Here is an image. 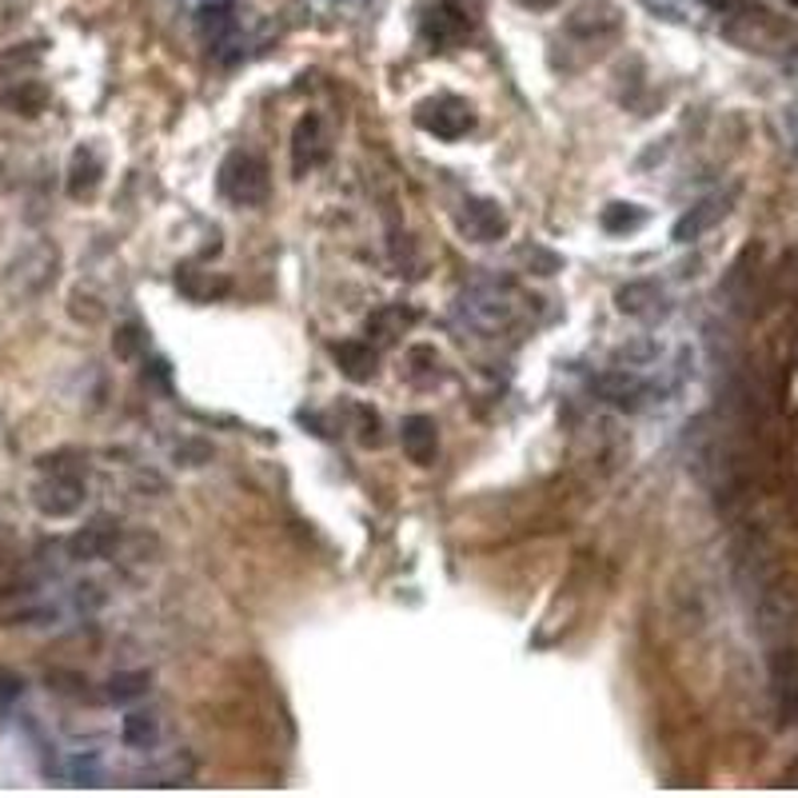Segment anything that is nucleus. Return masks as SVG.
<instances>
[{
    "label": "nucleus",
    "instance_id": "7c9ffc66",
    "mask_svg": "<svg viewBox=\"0 0 798 798\" xmlns=\"http://www.w3.org/2000/svg\"><path fill=\"white\" fill-rule=\"evenodd\" d=\"M519 9H531V12H551L559 4V0H515Z\"/></svg>",
    "mask_w": 798,
    "mask_h": 798
},
{
    "label": "nucleus",
    "instance_id": "a211bd4d",
    "mask_svg": "<svg viewBox=\"0 0 798 798\" xmlns=\"http://www.w3.org/2000/svg\"><path fill=\"white\" fill-rule=\"evenodd\" d=\"M331 360L339 363V372L348 375L351 383H368L380 372V356H375L372 344H360V339H344V344H331Z\"/></svg>",
    "mask_w": 798,
    "mask_h": 798
},
{
    "label": "nucleus",
    "instance_id": "9d476101",
    "mask_svg": "<svg viewBox=\"0 0 798 798\" xmlns=\"http://www.w3.org/2000/svg\"><path fill=\"white\" fill-rule=\"evenodd\" d=\"M471 24H475V16L463 12L460 4H451V0H439V4H431L424 12V36L436 48H456V44H463L471 36Z\"/></svg>",
    "mask_w": 798,
    "mask_h": 798
},
{
    "label": "nucleus",
    "instance_id": "ddd939ff",
    "mask_svg": "<svg viewBox=\"0 0 798 798\" xmlns=\"http://www.w3.org/2000/svg\"><path fill=\"white\" fill-rule=\"evenodd\" d=\"M400 443H404V456L419 468H431L439 456V427L431 416H407L400 427Z\"/></svg>",
    "mask_w": 798,
    "mask_h": 798
},
{
    "label": "nucleus",
    "instance_id": "f3484780",
    "mask_svg": "<svg viewBox=\"0 0 798 798\" xmlns=\"http://www.w3.org/2000/svg\"><path fill=\"white\" fill-rule=\"evenodd\" d=\"M100 180H104V160L92 144H80L72 160H68V196L72 200H92Z\"/></svg>",
    "mask_w": 798,
    "mask_h": 798
},
{
    "label": "nucleus",
    "instance_id": "f03ea898",
    "mask_svg": "<svg viewBox=\"0 0 798 798\" xmlns=\"http://www.w3.org/2000/svg\"><path fill=\"white\" fill-rule=\"evenodd\" d=\"M216 188H220V196L228 200V204H236V209H256V204H263L268 192H272V176H268L263 156L244 153L240 148V153L224 156Z\"/></svg>",
    "mask_w": 798,
    "mask_h": 798
},
{
    "label": "nucleus",
    "instance_id": "6ab92c4d",
    "mask_svg": "<svg viewBox=\"0 0 798 798\" xmlns=\"http://www.w3.org/2000/svg\"><path fill=\"white\" fill-rule=\"evenodd\" d=\"M412 324H416V312H412V307H404V304L375 307L372 316H368V336H372L375 348H387V344H395Z\"/></svg>",
    "mask_w": 798,
    "mask_h": 798
},
{
    "label": "nucleus",
    "instance_id": "423d86ee",
    "mask_svg": "<svg viewBox=\"0 0 798 798\" xmlns=\"http://www.w3.org/2000/svg\"><path fill=\"white\" fill-rule=\"evenodd\" d=\"M416 124L424 132H431L436 141H460V136H468L475 128V112L460 97H431L416 109Z\"/></svg>",
    "mask_w": 798,
    "mask_h": 798
},
{
    "label": "nucleus",
    "instance_id": "1a4fd4ad",
    "mask_svg": "<svg viewBox=\"0 0 798 798\" xmlns=\"http://www.w3.org/2000/svg\"><path fill=\"white\" fill-rule=\"evenodd\" d=\"M56 268H60V252H56L53 244H33L21 260L12 263V292L21 295H41L44 288L56 280Z\"/></svg>",
    "mask_w": 798,
    "mask_h": 798
},
{
    "label": "nucleus",
    "instance_id": "0eeeda50",
    "mask_svg": "<svg viewBox=\"0 0 798 798\" xmlns=\"http://www.w3.org/2000/svg\"><path fill=\"white\" fill-rule=\"evenodd\" d=\"M734 200H739V188H722V192L703 196L695 209H687L683 216H678V224H675V232H671V236H675L678 244L703 240V236H707L715 224H722V220L731 216Z\"/></svg>",
    "mask_w": 798,
    "mask_h": 798
},
{
    "label": "nucleus",
    "instance_id": "f8f14e48",
    "mask_svg": "<svg viewBox=\"0 0 798 798\" xmlns=\"http://www.w3.org/2000/svg\"><path fill=\"white\" fill-rule=\"evenodd\" d=\"M591 387H595V395L599 400H607V404L623 407V412H639V407L647 404V395H651V387H647L639 375H631L627 368H611V372H603L591 380Z\"/></svg>",
    "mask_w": 798,
    "mask_h": 798
},
{
    "label": "nucleus",
    "instance_id": "39448f33",
    "mask_svg": "<svg viewBox=\"0 0 798 798\" xmlns=\"http://www.w3.org/2000/svg\"><path fill=\"white\" fill-rule=\"evenodd\" d=\"M460 312L468 316V324L483 336H495V331L512 328L515 319V304H512V292L499 284H475L463 292L460 300Z\"/></svg>",
    "mask_w": 798,
    "mask_h": 798
},
{
    "label": "nucleus",
    "instance_id": "473e14b6",
    "mask_svg": "<svg viewBox=\"0 0 798 798\" xmlns=\"http://www.w3.org/2000/svg\"><path fill=\"white\" fill-rule=\"evenodd\" d=\"M787 4H790V9H798V0H787Z\"/></svg>",
    "mask_w": 798,
    "mask_h": 798
},
{
    "label": "nucleus",
    "instance_id": "6e6552de",
    "mask_svg": "<svg viewBox=\"0 0 798 798\" xmlns=\"http://www.w3.org/2000/svg\"><path fill=\"white\" fill-rule=\"evenodd\" d=\"M328 153H331V141H328V124H324V116H316V112L300 116V124H295V132H292V172L307 176L312 168H319L328 160Z\"/></svg>",
    "mask_w": 798,
    "mask_h": 798
},
{
    "label": "nucleus",
    "instance_id": "c756f323",
    "mask_svg": "<svg viewBox=\"0 0 798 798\" xmlns=\"http://www.w3.org/2000/svg\"><path fill=\"white\" fill-rule=\"evenodd\" d=\"M351 412H356V419H360V443L375 448V443H380V416H375L372 407H363V404H356Z\"/></svg>",
    "mask_w": 798,
    "mask_h": 798
},
{
    "label": "nucleus",
    "instance_id": "cd10ccee",
    "mask_svg": "<svg viewBox=\"0 0 798 798\" xmlns=\"http://www.w3.org/2000/svg\"><path fill=\"white\" fill-rule=\"evenodd\" d=\"M68 778L77 783V787H97L100 783V763L92 755H77L72 763H68Z\"/></svg>",
    "mask_w": 798,
    "mask_h": 798
},
{
    "label": "nucleus",
    "instance_id": "c85d7f7f",
    "mask_svg": "<svg viewBox=\"0 0 798 798\" xmlns=\"http://www.w3.org/2000/svg\"><path fill=\"white\" fill-rule=\"evenodd\" d=\"M144 348V339H141V328L136 324H124V328H116V336H112V351L121 356V360H132L136 351Z\"/></svg>",
    "mask_w": 798,
    "mask_h": 798
},
{
    "label": "nucleus",
    "instance_id": "412c9836",
    "mask_svg": "<svg viewBox=\"0 0 798 798\" xmlns=\"http://www.w3.org/2000/svg\"><path fill=\"white\" fill-rule=\"evenodd\" d=\"M196 29L209 44L228 41V36L236 33V4H228V0H220V4H204V9L196 12Z\"/></svg>",
    "mask_w": 798,
    "mask_h": 798
},
{
    "label": "nucleus",
    "instance_id": "a878e982",
    "mask_svg": "<svg viewBox=\"0 0 798 798\" xmlns=\"http://www.w3.org/2000/svg\"><path fill=\"white\" fill-rule=\"evenodd\" d=\"M599 224L607 232H611V236H623V232L643 228V224H647V212L634 209V204H607V209H603V216H599Z\"/></svg>",
    "mask_w": 798,
    "mask_h": 798
},
{
    "label": "nucleus",
    "instance_id": "9b49d317",
    "mask_svg": "<svg viewBox=\"0 0 798 798\" xmlns=\"http://www.w3.org/2000/svg\"><path fill=\"white\" fill-rule=\"evenodd\" d=\"M507 212L495 200H468L460 212V232L475 244H495L507 236Z\"/></svg>",
    "mask_w": 798,
    "mask_h": 798
},
{
    "label": "nucleus",
    "instance_id": "20e7f679",
    "mask_svg": "<svg viewBox=\"0 0 798 798\" xmlns=\"http://www.w3.org/2000/svg\"><path fill=\"white\" fill-rule=\"evenodd\" d=\"M567 36L571 41L587 44V48H595V53H603V44H611L615 36L623 33V12L615 9L611 0H583V4H575L567 16Z\"/></svg>",
    "mask_w": 798,
    "mask_h": 798
},
{
    "label": "nucleus",
    "instance_id": "aec40b11",
    "mask_svg": "<svg viewBox=\"0 0 798 798\" xmlns=\"http://www.w3.org/2000/svg\"><path fill=\"white\" fill-rule=\"evenodd\" d=\"M176 288H180L188 300L209 304V300H216V295L228 292V280H224V276H212V272H200V268L184 263V268H176Z\"/></svg>",
    "mask_w": 798,
    "mask_h": 798
},
{
    "label": "nucleus",
    "instance_id": "7ed1b4c3",
    "mask_svg": "<svg viewBox=\"0 0 798 798\" xmlns=\"http://www.w3.org/2000/svg\"><path fill=\"white\" fill-rule=\"evenodd\" d=\"M731 21L722 33L731 36L734 44H743L746 53H790V44H795V33H790L787 24L775 21V12L755 9L751 0H743L734 12H727Z\"/></svg>",
    "mask_w": 798,
    "mask_h": 798
},
{
    "label": "nucleus",
    "instance_id": "dca6fc26",
    "mask_svg": "<svg viewBox=\"0 0 798 798\" xmlns=\"http://www.w3.org/2000/svg\"><path fill=\"white\" fill-rule=\"evenodd\" d=\"M116 547H121V527L112 519H92V524H85L77 536L68 539L72 559H109Z\"/></svg>",
    "mask_w": 798,
    "mask_h": 798
},
{
    "label": "nucleus",
    "instance_id": "4be33fe9",
    "mask_svg": "<svg viewBox=\"0 0 798 798\" xmlns=\"http://www.w3.org/2000/svg\"><path fill=\"white\" fill-rule=\"evenodd\" d=\"M0 104L12 112H21V116H41L44 104H48V88L36 85V80H16L12 88L0 92Z\"/></svg>",
    "mask_w": 798,
    "mask_h": 798
},
{
    "label": "nucleus",
    "instance_id": "393cba45",
    "mask_svg": "<svg viewBox=\"0 0 798 798\" xmlns=\"http://www.w3.org/2000/svg\"><path fill=\"white\" fill-rule=\"evenodd\" d=\"M439 368H443V360H439V351L436 348H427V344H419V348H412L407 351V380L412 383H419V387H427V383H436L439 375Z\"/></svg>",
    "mask_w": 798,
    "mask_h": 798
},
{
    "label": "nucleus",
    "instance_id": "bb28decb",
    "mask_svg": "<svg viewBox=\"0 0 798 798\" xmlns=\"http://www.w3.org/2000/svg\"><path fill=\"white\" fill-rule=\"evenodd\" d=\"M156 734H160V727H156L153 715L136 711V715H128V719H124V743H128V746H153Z\"/></svg>",
    "mask_w": 798,
    "mask_h": 798
},
{
    "label": "nucleus",
    "instance_id": "4468645a",
    "mask_svg": "<svg viewBox=\"0 0 798 798\" xmlns=\"http://www.w3.org/2000/svg\"><path fill=\"white\" fill-rule=\"evenodd\" d=\"M771 678H775V703L783 722H798V651L783 647L771 659Z\"/></svg>",
    "mask_w": 798,
    "mask_h": 798
},
{
    "label": "nucleus",
    "instance_id": "b1692460",
    "mask_svg": "<svg viewBox=\"0 0 798 798\" xmlns=\"http://www.w3.org/2000/svg\"><path fill=\"white\" fill-rule=\"evenodd\" d=\"M148 687H153V675H148V671H121V675H112L109 683H104V699L132 703V699H141Z\"/></svg>",
    "mask_w": 798,
    "mask_h": 798
},
{
    "label": "nucleus",
    "instance_id": "5701e85b",
    "mask_svg": "<svg viewBox=\"0 0 798 798\" xmlns=\"http://www.w3.org/2000/svg\"><path fill=\"white\" fill-rule=\"evenodd\" d=\"M44 60V44L29 41V44H12L0 53V77H21V72H33L36 65Z\"/></svg>",
    "mask_w": 798,
    "mask_h": 798
},
{
    "label": "nucleus",
    "instance_id": "2f4dec72",
    "mask_svg": "<svg viewBox=\"0 0 798 798\" xmlns=\"http://www.w3.org/2000/svg\"><path fill=\"white\" fill-rule=\"evenodd\" d=\"M451 4H460L463 12H471V16H475V12H480V4H483V0H451Z\"/></svg>",
    "mask_w": 798,
    "mask_h": 798
},
{
    "label": "nucleus",
    "instance_id": "2eb2a0df",
    "mask_svg": "<svg viewBox=\"0 0 798 798\" xmlns=\"http://www.w3.org/2000/svg\"><path fill=\"white\" fill-rule=\"evenodd\" d=\"M615 304H619L623 316L659 319L663 312H667V295H663V288L659 284H651V280H631V284H623L619 292H615Z\"/></svg>",
    "mask_w": 798,
    "mask_h": 798
},
{
    "label": "nucleus",
    "instance_id": "f257e3e1",
    "mask_svg": "<svg viewBox=\"0 0 798 798\" xmlns=\"http://www.w3.org/2000/svg\"><path fill=\"white\" fill-rule=\"evenodd\" d=\"M44 480L33 487V504L41 515L48 519H68L85 507V460L77 451H56V456H44L41 460Z\"/></svg>",
    "mask_w": 798,
    "mask_h": 798
}]
</instances>
